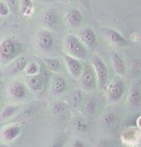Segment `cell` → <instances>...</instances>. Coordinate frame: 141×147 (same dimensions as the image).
Segmentation results:
<instances>
[{
    "label": "cell",
    "instance_id": "cell-1",
    "mask_svg": "<svg viewBox=\"0 0 141 147\" xmlns=\"http://www.w3.org/2000/svg\"><path fill=\"white\" fill-rule=\"evenodd\" d=\"M22 52L21 43L14 38H5L0 42V62L8 63L20 56Z\"/></svg>",
    "mask_w": 141,
    "mask_h": 147
},
{
    "label": "cell",
    "instance_id": "cell-2",
    "mask_svg": "<svg viewBox=\"0 0 141 147\" xmlns=\"http://www.w3.org/2000/svg\"><path fill=\"white\" fill-rule=\"evenodd\" d=\"M64 48L66 54L78 60H87L89 56L88 48L74 35L70 34L64 38Z\"/></svg>",
    "mask_w": 141,
    "mask_h": 147
},
{
    "label": "cell",
    "instance_id": "cell-3",
    "mask_svg": "<svg viewBox=\"0 0 141 147\" xmlns=\"http://www.w3.org/2000/svg\"><path fill=\"white\" fill-rule=\"evenodd\" d=\"M89 60L94 68V71H95L99 90H103L104 88H106L107 81H108V69H107L104 62L98 55H91Z\"/></svg>",
    "mask_w": 141,
    "mask_h": 147
},
{
    "label": "cell",
    "instance_id": "cell-4",
    "mask_svg": "<svg viewBox=\"0 0 141 147\" xmlns=\"http://www.w3.org/2000/svg\"><path fill=\"white\" fill-rule=\"evenodd\" d=\"M126 92V85L122 77L117 76L109 83L106 88V98L109 103H117L123 98Z\"/></svg>",
    "mask_w": 141,
    "mask_h": 147
},
{
    "label": "cell",
    "instance_id": "cell-5",
    "mask_svg": "<svg viewBox=\"0 0 141 147\" xmlns=\"http://www.w3.org/2000/svg\"><path fill=\"white\" fill-rule=\"evenodd\" d=\"M78 82L80 88L87 92H92L95 91L98 88V82H97V77L94 71L92 65H84L82 72L80 74Z\"/></svg>",
    "mask_w": 141,
    "mask_h": 147
},
{
    "label": "cell",
    "instance_id": "cell-6",
    "mask_svg": "<svg viewBox=\"0 0 141 147\" xmlns=\"http://www.w3.org/2000/svg\"><path fill=\"white\" fill-rule=\"evenodd\" d=\"M63 61H64L65 66L67 68L68 72L70 73V75L74 79L78 80L84 65L81 61L76 59V58L72 57L68 54H65L63 56Z\"/></svg>",
    "mask_w": 141,
    "mask_h": 147
},
{
    "label": "cell",
    "instance_id": "cell-7",
    "mask_svg": "<svg viewBox=\"0 0 141 147\" xmlns=\"http://www.w3.org/2000/svg\"><path fill=\"white\" fill-rule=\"evenodd\" d=\"M36 44L41 51L48 52L53 48L54 38L51 31L49 30H41L36 37Z\"/></svg>",
    "mask_w": 141,
    "mask_h": 147
},
{
    "label": "cell",
    "instance_id": "cell-8",
    "mask_svg": "<svg viewBox=\"0 0 141 147\" xmlns=\"http://www.w3.org/2000/svg\"><path fill=\"white\" fill-rule=\"evenodd\" d=\"M101 36L108 41L110 44L115 46H127L128 41L122 35L116 30L109 28V27H104L101 30Z\"/></svg>",
    "mask_w": 141,
    "mask_h": 147
},
{
    "label": "cell",
    "instance_id": "cell-9",
    "mask_svg": "<svg viewBox=\"0 0 141 147\" xmlns=\"http://www.w3.org/2000/svg\"><path fill=\"white\" fill-rule=\"evenodd\" d=\"M128 103L129 106L134 108H138L141 106V82L139 79L134 80L129 86Z\"/></svg>",
    "mask_w": 141,
    "mask_h": 147
},
{
    "label": "cell",
    "instance_id": "cell-10",
    "mask_svg": "<svg viewBox=\"0 0 141 147\" xmlns=\"http://www.w3.org/2000/svg\"><path fill=\"white\" fill-rule=\"evenodd\" d=\"M25 81L27 87L35 93L42 92L44 88H45L46 79L44 74H42L41 72H39L37 74H34V75H26Z\"/></svg>",
    "mask_w": 141,
    "mask_h": 147
},
{
    "label": "cell",
    "instance_id": "cell-11",
    "mask_svg": "<svg viewBox=\"0 0 141 147\" xmlns=\"http://www.w3.org/2000/svg\"><path fill=\"white\" fill-rule=\"evenodd\" d=\"M79 40L82 41V43L87 47L88 49H93L96 48L97 46V37L96 34L94 32V30L91 27H84L79 31L78 33Z\"/></svg>",
    "mask_w": 141,
    "mask_h": 147
},
{
    "label": "cell",
    "instance_id": "cell-12",
    "mask_svg": "<svg viewBox=\"0 0 141 147\" xmlns=\"http://www.w3.org/2000/svg\"><path fill=\"white\" fill-rule=\"evenodd\" d=\"M42 21L49 31H55L59 27V16L53 9H48L42 15Z\"/></svg>",
    "mask_w": 141,
    "mask_h": 147
},
{
    "label": "cell",
    "instance_id": "cell-13",
    "mask_svg": "<svg viewBox=\"0 0 141 147\" xmlns=\"http://www.w3.org/2000/svg\"><path fill=\"white\" fill-rule=\"evenodd\" d=\"M8 92L13 99L20 101L27 97V88L23 83L15 81L11 83L8 87Z\"/></svg>",
    "mask_w": 141,
    "mask_h": 147
},
{
    "label": "cell",
    "instance_id": "cell-14",
    "mask_svg": "<svg viewBox=\"0 0 141 147\" xmlns=\"http://www.w3.org/2000/svg\"><path fill=\"white\" fill-rule=\"evenodd\" d=\"M28 60L25 56H18L15 60L12 61L6 67V73L9 75H15L25 69Z\"/></svg>",
    "mask_w": 141,
    "mask_h": 147
},
{
    "label": "cell",
    "instance_id": "cell-15",
    "mask_svg": "<svg viewBox=\"0 0 141 147\" xmlns=\"http://www.w3.org/2000/svg\"><path fill=\"white\" fill-rule=\"evenodd\" d=\"M67 90V83L66 80L61 76L55 75L51 80L50 88H49V92L51 95H61Z\"/></svg>",
    "mask_w": 141,
    "mask_h": 147
},
{
    "label": "cell",
    "instance_id": "cell-16",
    "mask_svg": "<svg viewBox=\"0 0 141 147\" xmlns=\"http://www.w3.org/2000/svg\"><path fill=\"white\" fill-rule=\"evenodd\" d=\"M21 127L18 124H11L4 127L1 131V137L5 141H12L20 135Z\"/></svg>",
    "mask_w": 141,
    "mask_h": 147
},
{
    "label": "cell",
    "instance_id": "cell-17",
    "mask_svg": "<svg viewBox=\"0 0 141 147\" xmlns=\"http://www.w3.org/2000/svg\"><path fill=\"white\" fill-rule=\"evenodd\" d=\"M82 19H83L82 13H80V11L76 9L69 11L68 13L65 16L66 23L71 28H77V27H79L82 22Z\"/></svg>",
    "mask_w": 141,
    "mask_h": 147
},
{
    "label": "cell",
    "instance_id": "cell-18",
    "mask_svg": "<svg viewBox=\"0 0 141 147\" xmlns=\"http://www.w3.org/2000/svg\"><path fill=\"white\" fill-rule=\"evenodd\" d=\"M111 65L112 67L114 69L115 73L118 76L123 77L127 72V67L125 65V62L122 59V57L117 53L111 54Z\"/></svg>",
    "mask_w": 141,
    "mask_h": 147
},
{
    "label": "cell",
    "instance_id": "cell-19",
    "mask_svg": "<svg viewBox=\"0 0 141 147\" xmlns=\"http://www.w3.org/2000/svg\"><path fill=\"white\" fill-rule=\"evenodd\" d=\"M97 100L92 95L87 96L83 102V111L88 116H94L96 115Z\"/></svg>",
    "mask_w": 141,
    "mask_h": 147
},
{
    "label": "cell",
    "instance_id": "cell-20",
    "mask_svg": "<svg viewBox=\"0 0 141 147\" xmlns=\"http://www.w3.org/2000/svg\"><path fill=\"white\" fill-rule=\"evenodd\" d=\"M43 62L54 73H59L61 71V63L56 58H44Z\"/></svg>",
    "mask_w": 141,
    "mask_h": 147
},
{
    "label": "cell",
    "instance_id": "cell-21",
    "mask_svg": "<svg viewBox=\"0 0 141 147\" xmlns=\"http://www.w3.org/2000/svg\"><path fill=\"white\" fill-rule=\"evenodd\" d=\"M82 101V92L79 88H76L70 95V104L74 108H77Z\"/></svg>",
    "mask_w": 141,
    "mask_h": 147
},
{
    "label": "cell",
    "instance_id": "cell-22",
    "mask_svg": "<svg viewBox=\"0 0 141 147\" xmlns=\"http://www.w3.org/2000/svg\"><path fill=\"white\" fill-rule=\"evenodd\" d=\"M137 137L138 134L135 130L129 129L123 133L122 138L126 143H135L137 141Z\"/></svg>",
    "mask_w": 141,
    "mask_h": 147
},
{
    "label": "cell",
    "instance_id": "cell-23",
    "mask_svg": "<svg viewBox=\"0 0 141 147\" xmlns=\"http://www.w3.org/2000/svg\"><path fill=\"white\" fill-rule=\"evenodd\" d=\"M18 109H19V107L16 106V105H8V106H6L1 111V113H0V117L1 118L12 117V116L18 112Z\"/></svg>",
    "mask_w": 141,
    "mask_h": 147
},
{
    "label": "cell",
    "instance_id": "cell-24",
    "mask_svg": "<svg viewBox=\"0 0 141 147\" xmlns=\"http://www.w3.org/2000/svg\"><path fill=\"white\" fill-rule=\"evenodd\" d=\"M74 126L77 132H85L88 130V124L82 116H76L74 120Z\"/></svg>",
    "mask_w": 141,
    "mask_h": 147
},
{
    "label": "cell",
    "instance_id": "cell-25",
    "mask_svg": "<svg viewBox=\"0 0 141 147\" xmlns=\"http://www.w3.org/2000/svg\"><path fill=\"white\" fill-rule=\"evenodd\" d=\"M19 8L23 16H29L33 9L32 0H19Z\"/></svg>",
    "mask_w": 141,
    "mask_h": 147
},
{
    "label": "cell",
    "instance_id": "cell-26",
    "mask_svg": "<svg viewBox=\"0 0 141 147\" xmlns=\"http://www.w3.org/2000/svg\"><path fill=\"white\" fill-rule=\"evenodd\" d=\"M40 70H41L40 65H39L36 62H30V63H27L25 69H24L26 75H34V74L39 73Z\"/></svg>",
    "mask_w": 141,
    "mask_h": 147
},
{
    "label": "cell",
    "instance_id": "cell-27",
    "mask_svg": "<svg viewBox=\"0 0 141 147\" xmlns=\"http://www.w3.org/2000/svg\"><path fill=\"white\" fill-rule=\"evenodd\" d=\"M50 109L52 113H55V115H60V113H63L66 111V104L62 101H55L52 103Z\"/></svg>",
    "mask_w": 141,
    "mask_h": 147
},
{
    "label": "cell",
    "instance_id": "cell-28",
    "mask_svg": "<svg viewBox=\"0 0 141 147\" xmlns=\"http://www.w3.org/2000/svg\"><path fill=\"white\" fill-rule=\"evenodd\" d=\"M115 121H116V115L113 113H107L101 118V123L106 127L112 126Z\"/></svg>",
    "mask_w": 141,
    "mask_h": 147
},
{
    "label": "cell",
    "instance_id": "cell-29",
    "mask_svg": "<svg viewBox=\"0 0 141 147\" xmlns=\"http://www.w3.org/2000/svg\"><path fill=\"white\" fill-rule=\"evenodd\" d=\"M35 112H36V106L33 104H29L24 107V109L21 112V115L24 116V117H28V116L34 115Z\"/></svg>",
    "mask_w": 141,
    "mask_h": 147
},
{
    "label": "cell",
    "instance_id": "cell-30",
    "mask_svg": "<svg viewBox=\"0 0 141 147\" xmlns=\"http://www.w3.org/2000/svg\"><path fill=\"white\" fill-rule=\"evenodd\" d=\"M6 1H7V5H8V7H9V9L15 13L16 11H18V0H6Z\"/></svg>",
    "mask_w": 141,
    "mask_h": 147
},
{
    "label": "cell",
    "instance_id": "cell-31",
    "mask_svg": "<svg viewBox=\"0 0 141 147\" xmlns=\"http://www.w3.org/2000/svg\"><path fill=\"white\" fill-rule=\"evenodd\" d=\"M10 12V9L8 7V5L4 2H0V16H7Z\"/></svg>",
    "mask_w": 141,
    "mask_h": 147
},
{
    "label": "cell",
    "instance_id": "cell-32",
    "mask_svg": "<svg viewBox=\"0 0 141 147\" xmlns=\"http://www.w3.org/2000/svg\"><path fill=\"white\" fill-rule=\"evenodd\" d=\"M70 147H86V145H85L82 140H77L76 138V140H74L73 141H72Z\"/></svg>",
    "mask_w": 141,
    "mask_h": 147
},
{
    "label": "cell",
    "instance_id": "cell-33",
    "mask_svg": "<svg viewBox=\"0 0 141 147\" xmlns=\"http://www.w3.org/2000/svg\"><path fill=\"white\" fill-rule=\"evenodd\" d=\"M63 144H64V140H61V138H58L57 140H55L53 142L52 147H62Z\"/></svg>",
    "mask_w": 141,
    "mask_h": 147
},
{
    "label": "cell",
    "instance_id": "cell-34",
    "mask_svg": "<svg viewBox=\"0 0 141 147\" xmlns=\"http://www.w3.org/2000/svg\"><path fill=\"white\" fill-rule=\"evenodd\" d=\"M136 125L137 127L141 130V116H139V117L137 118V120H136Z\"/></svg>",
    "mask_w": 141,
    "mask_h": 147
},
{
    "label": "cell",
    "instance_id": "cell-35",
    "mask_svg": "<svg viewBox=\"0 0 141 147\" xmlns=\"http://www.w3.org/2000/svg\"><path fill=\"white\" fill-rule=\"evenodd\" d=\"M41 2H43V3H48V2H50L51 0H40Z\"/></svg>",
    "mask_w": 141,
    "mask_h": 147
},
{
    "label": "cell",
    "instance_id": "cell-36",
    "mask_svg": "<svg viewBox=\"0 0 141 147\" xmlns=\"http://www.w3.org/2000/svg\"><path fill=\"white\" fill-rule=\"evenodd\" d=\"M0 147H9L7 144H4V143H0Z\"/></svg>",
    "mask_w": 141,
    "mask_h": 147
},
{
    "label": "cell",
    "instance_id": "cell-37",
    "mask_svg": "<svg viewBox=\"0 0 141 147\" xmlns=\"http://www.w3.org/2000/svg\"><path fill=\"white\" fill-rule=\"evenodd\" d=\"M1 91H2V87L0 88V93H1Z\"/></svg>",
    "mask_w": 141,
    "mask_h": 147
},
{
    "label": "cell",
    "instance_id": "cell-38",
    "mask_svg": "<svg viewBox=\"0 0 141 147\" xmlns=\"http://www.w3.org/2000/svg\"><path fill=\"white\" fill-rule=\"evenodd\" d=\"M0 101H1V95H0Z\"/></svg>",
    "mask_w": 141,
    "mask_h": 147
},
{
    "label": "cell",
    "instance_id": "cell-39",
    "mask_svg": "<svg viewBox=\"0 0 141 147\" xmlns=\"http://www.w3.org/2000/svg\"><path fill=\"white\" fill-rule=\"evenodd\" d=\"M64 1H68V0H64Z\"/></svg>",
    "mask_w": 141,
    "mask_h": 147
},
{
    "label": "cell",
    "instance_id": "cell-40",
    "mask_svg": "<svg viewBox=\"0 0 141 147\" xmlns=\"http://www.w3.org/2000/svg\"><path fill=\"white\" fill-rule=\"evenodd\" d=\"M0 77H1V74H0Z\"/></svg>",
    "mask_w": 141,
    "mask_h": 147
},
{
    "label": "cell",
    "instance_id": "cell-41",
    "mask_svg": "<svg viewBox=\"0 0 141 147\" xmlns=\"http://www.w3.org/2000/svg\"><path fill=\"white\" fill-rule=\"evenodd\" d=\"M134 147H137V146H134Z\"/></svg>",
    "mask_w": 141,
    "mask_h": 147
}]
</instances>
